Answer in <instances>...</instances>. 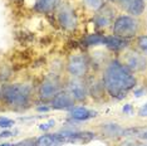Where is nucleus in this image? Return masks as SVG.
I'll return each instance as SVG.
<instances>
[{"label":"nucleus","instance_id":"obj_1","mask_svg":"<svg viewBox=\"0 0 147 146\" xmlns=\"http://www.w3.org/2000/svg\"><path fill=\"white\" fill-rule=\"evenodd\" d=\"M136 86V77L121 62L112 61L103 73V87L112 97L122 98Z\"/></svg>","mask_w":147,"mask_h":146},{"label":"nucleus","instance_id":"obj_2","mask_svg":"<svg viewBox=\"0 0 147 146\" xmlns=\"http://www.w3.org/2000/svg\"><path fill=\"white\" fill-rule=\"evenodd\" d=\"M32 89L29 84H6L1 89V97L6 105L19 108L28 106Z\"/></svg>","mask_w":147,"mask_h":146},{"label":"nucleus","instance_id":"obj_3","mask_svg":"<svg viewBox=\"0 0 147 146\" xmlns=\"http://www.w3.org/2000/svg\"><path fill=\"white\" fill-rule=\"evenodd\" d=\"M138 30V22L136 18L128 15H122L113 23V33L119 38H131Z\"/></svg>","mask_w":147,"mask_h":146},{"label":"nucleus","instance_id":"obj_4","mask_svg":"<svg viewBox=\"0 0 147 146\" xmlns=\"http://www.w3.org/2000/svg\"><path fill=\"white\" fill-rule=\"evenodd\" d=\"M122 64L131 72H143L147 69V58L138 52H128L123 55Z\"/></svg>","mask_w":147,"mask_h":146},{"label":"nucleus","instance_id":"obj_5","mask_svg":"<svg viewBox=\"0 0 147 146\" xmlns=\"http://www.w3.org/2000/svg\"><path fill=\"white\" fill-rule=\"evenodd\" d=\"M68 73L74 78H81L88 71V61L83 54H74L67 63Z\"/></svg>","mask_w":147,"mask_h":146},{"label":"nucleus","instance_id":"obj_6","mask_svg":"<svg viewBox=\"0 0 147 146\" xmlns=\"http://www.w3.org/2000/svg\"><path fill=\"white\" fill-rule=\"evenodd\" d=\"M58 22L63 28L67 30H73L77 26V16L73 11V9L68 5H61L58 9V14H57Z\"/></svg>","mask_w":147,"mask_h":146},{"label":"nucleus","instance_id":"obj_7","mask_svg":"<svg viewBox=\"0 0 147 146\" xmlns=\"http://www.w3.org/2000/svg\"><path fill=\"white\" fill-rule=\"evenodd\" d=\"M61 91V86L55 78H48L39 87V97L43 101L52 99L54 96Z\"/></svg>","mask_w":147,"mask_h":146},{"label":"nucleus","instance_id":"obj_8","mask_svg":"<svg viewBox=\"0 0 147 146\" xmlns=\"http://www.w3.org/2000/svg\"><path fill=\"white\" fill-rule=\"evenodd\" d=\"M61 142H71V144H86L91 141L94 135L91 132H64L58 134Z\"/></svg>","mask_w":147,"mask_h":146},{"label":"nucleus","instance_id":"obj_9","mask_svg":"<svg viewBox=\"0 0 147 146\" xmlns=\"http://www.w3.org/2000/svg\"><path fill=\"white\" fill-rule=\"evenodd\" d=\"M67 91L71 93V96L74 98V101H83L87 96L86 84L82 81H79L78 78H74L69 82Z\"/></svg>","mask_w":147,"mask_h":146},{"label":"nucleus","instance_id":"obj_10","mask_svg":"<svg viewBox=\"0 0 147 146\" xmlns=\"http://www.w3.org/2000/svg\"><path fill=\"white\" fill-rule=\"evenodd\" d=\"M74 105V98L71 96L68 91H59L54 97L52 98V107L53 108H68Z\"/></svg>","mask_w":147,"mask_h":146},{"label":"nucleus","instance_id":"obj_11","mask_svg":"<svg viewBox=\"0 0 147 146\" xmlns=\"http://www.w3.org/2000/svg\"><path fill=\"white\" fill-rule=\"evenodd\" d=\"M71 116L77 121H86L97 116V112L86 107H74L71 110Z\"/></svg>","mask_w":147,"mask_h":146},{"label":"nucleus","instance_id":"obj_12","mask_svg":"<svg viewBox=\"0 0 147 146\" xmlns=\"http://www.w3.org/2000/svg\"><path fill=\"white\" fill-rule=\"evenodd\" d=\"M94 23L98 28H106L112 23V11L108 9L101 10L94 16Z\"/></svg>","mask_w":147,"mask_h":146},{"label":"nucleus","instance_id":"obj_13","mask_svg":"<svg viewBox=\"0 0 147 146\" xmlns=\"http://www.w3.org/2000/svg\"><path fill=\"white\" fill-rule=\"evenodd\" d=\"M105 44L112 51H121V49L126 48V41L119 36L112 35V36H105Z\"/></svg>","mask_w":147,"mask_h":146},{"label":"nucleus","instance_id":"obj_14","mask_svg":"<svg viewBox=\"0 0 147 146\" xmlns=\"http://www.w3.org/2000/svg\"><path fill=\"white\" fill-rule=\"evenodd\" d=\"M62 144L59 140L58 134L55 135H43L39 139H36V146H54Z\"/></svg>","mask_w":147,"mask_h":146},{"label":"nucleus","instance_id":"obj_15","mask_svg":"<svg viewBox=\"0 0 147 146\" xmlns=\"http://www.w3.org/2000/svg\"><path fill=\"white\" fill-rule=\"evenodd\" d=\"M58 0H36L34 9L39 13H48L55 6Z\"/></svg>","mask_w":147,"mask_h":146},{"label":"nucleus","instance_id":"obj_16","mask_svg":"<svg viewBox=\"0 0 147 146\" xmlns=\"http://www.w3.org/2000/svg\"><path fill=\"white\" fill-rule=\"evenodd\" d=\"M126 10L133 16L141 15L143 10H145V0H136V1H133L132 4L127 6Z\"/></svg>","mask_w":147,"mask_h":146},{"label":"nucleus","instance_id":"obj_17","mask_svg":"<svg viewBox=\"0 0 147 146\" xmlns=\"http://www.w3.org/2000/svg\"><path fill=\"white\" fill-rule=\"evenodd\" d=\"M84 43L87 45H98V44H105V36L99 34H91L84 39Z\"/></svg>","mask_w":147,"mask_h":146},{"label":"nucleus","instance_id":"obj_18","mask_svg":"<svg viewBox=\"0 0 147 146\" xmlns=\"http://www.w3.org/2000/svg\"><path fill=\"white\" fill-rule=\"evenodd\" d=\"M84 4L92 10H99L103 6V0H84Z\"/></svg>","mask_w":147,"mask_h":146},{"label":"nucleus","instance_id":"obj_19","mask_svg":"<svg viewBox=\"0 0 147 146\" xmlns=\"http://www.w3.org/2000/svg\"><path fill=\"white\" fill-rule=\"evenodd\" d=\"M136 135L137 137L142 139V140H147V127H141V128H135V130H129Z\"/></svg>","mask_w":147,"mask_h":146},{"label":"nucleus","instance_id":"obj_20","mask_svg":"<svg viewBox=\"0 0 147 146\" xmlns=\"http://www.w3.org/2000/svg\"><path fill=\"white\" fill-rule=\"evenodd\" d=\"M137 43H138V47L141 49V52L147 54V35H141Z\"/></svg>","mask_w":147,"mask_h":146},{"label":"nucleus","instance_id":"obj_21","mask_svg":"<svg viewBox=\"0 0 147 146\" xmlns=\"http://www.w3.org/2000/svg\"><path fill=\"white\" fill-rule=\"evenodd\" d=\"M15 122L10 120V118H8V117H0V127H3V128H9V127H11L13 125H14Z\"/></svg>","mask_w":147,"mask_h":146},{"label":"nucleus","instance_id":"obj_22","mask_svg":"<svg viewBox=\"0 0 147 146\" xmlns=\"http://www.w3.org/2000/svg\"><path fill=\"white\" fill-rule=\"evenodd\" d=\"M14 146H36V139H26L24 141H20Z\"/></svg>","mask_w":147,"mask_h":146},{"label":"nucleus","instance_id":"obj_23","mask_svg":"<svg viewBox=\"0 0 147 146\" xmlns=\"http://www.w3.org/2000/svg\"><path fill=\"white\" fill-rule=\"evenodd\" d=\"M138 115L141 116V117H147V102L138 110Z\"/></svg>","mask_w":147,"mask_h":146},{"label":"nucleus","instance_id":"obj_24","mask_svg":"<svg viewBox=\"0 0 147 146\" xmlns=\"http://www.w3.org/2000/svg\"><path fill=\"white\" fill-rule=\"evenodd\" d=\"M54 125V121H49L48 124H45V125H40V130H49V128L52 127V126Z\"/></svg>","mask_w":147,"mask_h":146},{"label":"nucleus","instance_id":"obj_25","mask_svg":"<svg viewBox=\"0 0 147 146\" xmlns=\"http://www.w3.org/2000/svg\"><path fill=\"white\" fill-rule=\"evenodd\" d=\"M133 1H136V0H119V3H121V4H122V6H123V8H127V6H128L129 4H132V3Z\"/></svg>","mask_w":147,"mask_h":146},{"label":"nucleus","instance_id":"obj_26","mask_svg":"<svg viewBox=\"0 0 147 146\" xmlns=\"http://www.w3.org/2000/svg\"><path fill=\"white\" fill-rule=\"evenodd\" d=\"M123 112H125V114H132V106L126 105L125 107H123Z\"/></svg>","mask_w":147,"mask_h":146},{"label":"nucleus","instance_id":"obj_27","mask_svg":"<svg viewBox=\"0 0 147 146\" xmlns=\"http://www.w3.org/2000/svg\"><path fill=\"white\" fill-rule=\"evenodd\" d=\"M6 136H11V132H9V131H5V132H3V134L0 135V137H6Z\"/></svg>","mask_w":147,"mask_h":146},{"label":"nucleus","instance_id":"obj_28","mask_svg":"<svg viewBox=\"0 0 147 146\" xmlns=\"http://www.w3.org/2000/svg\"><path fill=\"white\" fill-rule=\"evenodd\" d=\"M48 110H49V107H45L44 106V107H39L38 111H48Z\"/></svg>","mask_w":147,"mask_h":146},{"label":"nucleus","instance_id":"obj_29","mask_svg":"<svg viewBox=\"0 0 147 146\" xmlns=\"http://www.w3.org/2000/svg\"><path fill=\"white\" fill-rule=\"evenodd\" d=\"M0 146H10V145H9V144H1Z\"/></svg>","mask_w":147,"mask_h":146},{"label":"nucleus","instance_id":"obj_30","mask_svg":"<svg viewBox=\"0 0 147 146\" xmlns=\"http://www.w3.org/2000/svg\"><path fill=\"white\" fill-rule=\"evenodd\" d=\"M111 1H113V3H119V0H111Z\"/></svg>","mask_w":147,"mask_h":146}]
</instances>
